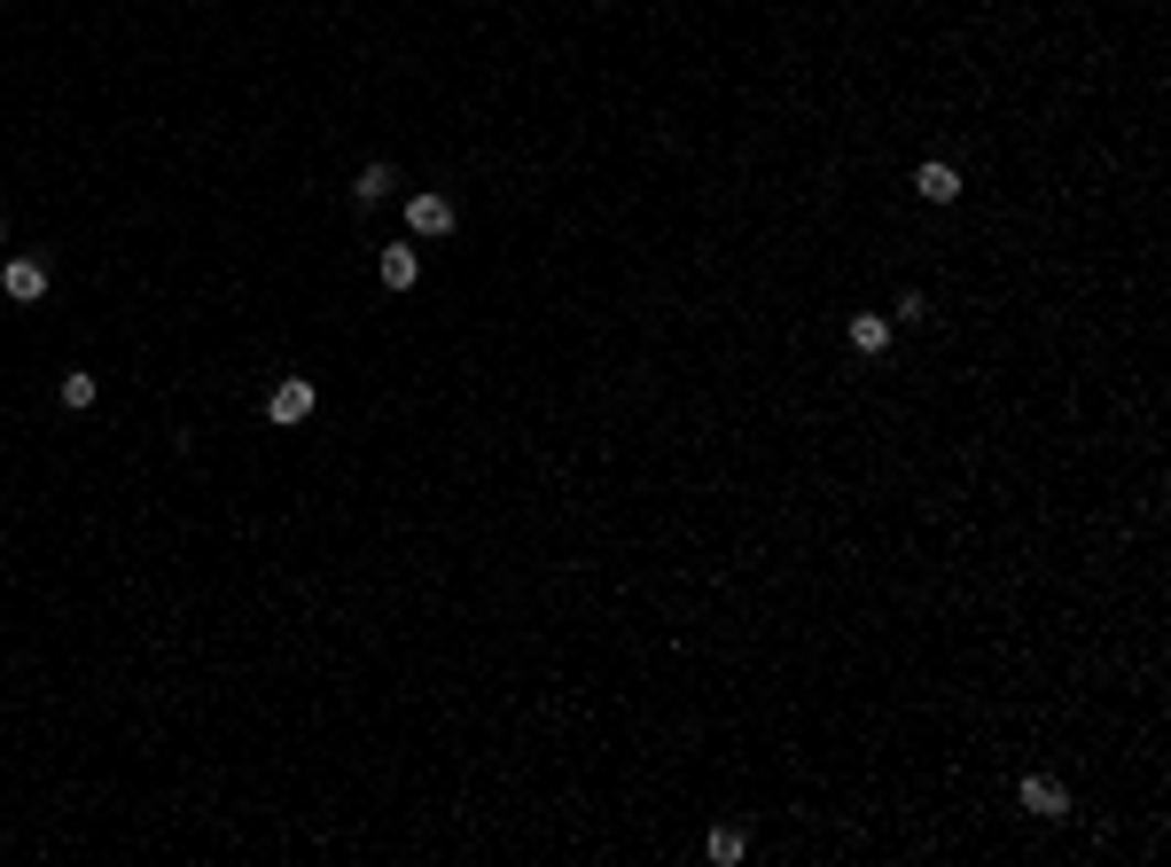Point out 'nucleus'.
Wrapping results in <instances>:
<instances>
[{
    "mask_svg": "<svg viewBox=\"0 0 1171 867\" xmlns=\"http://www.w3.org/2000/svg\"><path fill=\"white\" fill-rule=\"evenodd\" d=\"M0 290H9L17 305H40L47 297V267L40 258H9V267H0Z\"/></svg>",
    "mask_w": 1171,
    "mask_h": 867,
    "instance_id": "nucleus-1",
    "label": "nucleus"
},
{
    "mask_svg": "<svg viewBox=\"0 0 1171 867\" xmlns=\"http://www.w3.org/2000/svg\"><path fill=\"white\" fill-rule=\"evenodd\" d=\"M454 219H462L454 196H414V204H406V227H414V235H454Z\"/></svg>",
    "mask_w": 1171,
    "mask_h": 867,
    "instance_id": "nucleus-2",
    "label": "nucleus"
},
{
    "mask_svg": "<svg viewBox=\"0 0 1171 867\" xmlns=\"http://www.w3.org/2000/svg\"><path fill=\"white\" fill-rule=\"evenodd\" d=\"M914 196H922V204H953V196H961V172H953L945 156H930V164L914 172Z\"/></svg>",
    "mask_w": 1171,
    "mask_h": 867,
    "instance_id": "nucleus-3",
    "label": "nucleus"
},
{
    "mask_svg": "<svg viewBox=\"0 0 1171 867\" xmlns=\"http://www.w3.org/2000/svg\"><path fill=\"white\" fill-rule=\"evenodd\" d=\"M265 414H274V422H305V414H313V383H305V376L274 383V399H265Z\"/></svg>",
    "mask_w": 1171,
    "mask_h": 867,
    "instance_id": "nucleus-4",
    "label": "nucleus"
},
{
    "mask_svg": "<svg viewBox=\"0 0 1171 867\" xmlns=\"http://www.w3.org/2000/svg\"><path fill=\"white\" fill-rule=\"evenodd\" d=\"M1023 813H1039V821H1062V813H1070L1062 782H1047V773H1031V782H1023Z\"/></svg>",
    "mask_w": 1171,
    "mask_h": 867,
    "instance_id": "nucleus-5",
    "label": "nucleus"
},
{
    "mask_svg": "<svg viewBox=\"0 0 1171 867\" xmlns=\"http://www.w3.org/2000/svg\"><path fill=\"white\" fill-rule=\"evenodd\" d=\"M376 274H383V290H414V274H422V258H414L406 242H391V250L376 258Z\"/></svg>",
    "mask_w": 1171,
    "mask_h": 867,
    "instance_id": "nucleus-6",
    "label": "nucleus"
},
{
    "mask_svg": "<svg viewBox=\"0 0 1171 867\" xmlns=\"http://www.w3.org/2000/svg\"><path fill=\"white\" fill-rule=\"evenodd\" d=\"M391 188H399V172H391V164H368V172L351 181V196H359V204H383Z\"/></svg>",
    "mask_w": 1171,
    "mask_h": 867,
    "instance_id": "nucleus-7",
    "label": "nucleus"
},
{
    "mask_svg": "<svg viewBox=\"0 0 1171 867\" xmlns=\"http://www.w3.org/2000/svg\"><path fill=\"white\" fill-rule=\"evenodd\" d=\"M852 344H859V353H882V344H890V321H882V313H852Z\"/></svg>",
    "mask_w": 1171,
    "mask_h": 867,
    "instance_id": "nucleus-8",
    "label": "nucleus"
},
{
    "mask_svg": "<svg viewBox=\"0 0 1171 867\" xmlns=\"http://www.w3.org/2000/svg\"><path fill=\"white\" fill-rule=\"evenodd\" d=\"M742 852H750V844H742V828H711V859H718V867H735Z\"/></svg>",
    "mask_w": 1171,
    "mask_h": 867,
    "instance_id": "nucleus-9",
    "label": "nucleus"
},
{
    "mask_svg": "<svg viewBox=\"0 0 1171 867\" xmlns=\"http://www.w3.org/2000/svg\"><path fill=\"white\" fill-rule=\"evenodd\" d=\"M63 407H95V376H63Z\"/></svg>",
    "mask_w": 1171,
    "mask_h": 867,
    "instance_id": "nucleus-10",
    "label": "nucleus"
}]
</instances>
